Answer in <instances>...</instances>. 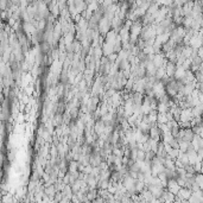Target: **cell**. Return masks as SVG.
Returning <instances> with one entry per match:
<instances>
[{"mask_svg":"<svg viewBox=\"0 0 203 203\" xmlns=\"http://www.w3.org/2000/svg\"><path fill=\"white\" fill-rule=\"evenodd\" d=\"M191 190H189L187 188H180V191H178V194L176 195V197H178L180 201H188L189 197L191 196Z\"/></svg>","mask_w":203,"mask_h":203,"instance_id":"cell-1","label":"cell"}]
</instances>
